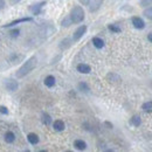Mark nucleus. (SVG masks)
Here are the masks:
<instances>
[{
  "label": "nucleus",
  "mask_w": 152,
  "mask_h": 152,
  "mask_svg": "<svg viewBox=\"0 0 152 152\" xmlns=\"http://www.w3.org/2000/svg\"><path fill=\"white\" fill-rule=\"evenodd\" d=\"M93 45L95 46V48H97V49H102L104 47V41H103V39L95 37V38H93Z\"/></svg>",
  "instance_id": "18"
},
{
  "label": "nucleus",
  "mask_w": 152,
  "mask_h": 152,
  "mask_svg": "<svg viewBox=\"0 0 152 152\" xmlns=\"http://www.w3.org/2000/svg\"><path fill=\"white\" fill-rule=\"evenodd\" d=\"M108 78L110 80V82H119V81H121V78L117 75H115V74H109V75H108Z\"/></svg>",
  "instance_id": "26"
},
{
  "label": "nucleus",
  "mask_w": 152,
  "mask_h": 152,
  "mask_svg": "<svg viewBox=\"0 0 152 152\" xmlns=\"http://www.w3.org/2000/svg\"><path fill=\"white\" fill-rule=\"evenodd\" d=\"M77 89L83 94H89V91H90V88L86 82H80L77 84Z\"/></svg>",
  "instance_id": "17"
},
{
  "label": "nucleus",
  "mask_w": 152,
  "mask_h": 152,
  "mask_svg": "<svg viewBox=\"0 0 152 152\" xmlns=\"http://www.w3.org/2000/svg\"><path fill=\"white\" fill-rule=\"evenodd\" d=\"M0 114L8 115V109H7L5 105H0Z\"/></svg>",
  "instance_id": "27"
},
{
  "label": "nucleus",
  "mask_w": 152,
  "mask_h": 152,
  "mask_svg": "<svg viewBox=\"0 0 152 152\" xmlns=\"http://www.w3.org/2000/svg\"><path fill=\"white\" fill-rule=\"evenodd\" d=\"M72 42H73V39H64V40H62L61 42H60V45H58V47H60V49H62V50H64V49H67V48H69L70 46H72Z\"/></svg>",
  "instance_id": "16"
},
{
  "label": "nucleus",
  "mask_w": 152,
  "mask_h": 152,
  "mask_svg": "<svg viewBox=\"0 0 152 152\" xmlns=\"http://www.w3.org/2000/svg\"><path fill=\"white\" fill-rule=\"evenodd\" d=\"M4 139H5V142L7 144H12V143L15 142V134H14V132H12V131H7V132H5V134H4Z\"/></svg>",
  "instance_id": "14"
},
{
  "label": "nucleus",
  "mask_w": 152,
  "mask_h": 152,
  "mask_svg": "<svg viewBox=\"0 0 152 152\" xmlns=\"http://www.w3.org/2000/svg\"><path fill=\"white\" fill-rule=\"evenodd\" d=\"M86 33H87V26H86V25L80 26L78 28H76V31L74 32V34H73V41H74V42L80 41L81 39L83 38V35H84Z\"/></svg>",
  "instance_id": "3"
},
{
  "label": "nucleus",
  "mask_w": 152,
  "mask_h": 152,
  "mask_svg": "<svg viewBox=\"0 0 152 152\" xmlns=\"http://www.w3.org/2000/svg\"><path fill=\"white\" fill-rule=\"evenodd\" d=\"M142 109H143V111H145V113H152V101H148V102L143 103Z\"/></svg>",
  "instance_id": "20"
},
{
  "label": "nucleus",
  "mask_w": 152,
  "mask_h": 152,
  "mask_svg": "<svg viewBox=\"0 0 152 152\" xmlns=\"http://www.w3.org/2000/svg\"><path fill=\"white\" fill-rule=\"evenodd\" d=\"M27 140H28V143L31 145H37V144H39V142H40V138H39V136L37 133L31 132L28 133V136H27Z\"/></svg>",
  "instance_id": "11"
},
{
  "label": "nucleus",
  "mask_w": 152,
  "mask_h": 152,
  "mask_svg": "<svg viewBox=\"0 0 152 152\" xmlns=\"http://www.w3.org/2000/svg\"><path fill=\"white\" fill-rule=\"evenodd\" d=\"M104 124H105V125H107V126H108L109 129H113V128H114V125H113V124H111L110 122H105Z\"/></svg>",
  "instance_id": "30"
},
{
  "label": "nucleus",
  "mask_w": 152,
  "mask_h": 152,
  "mask_svg": "<svg viewBox=\"0 0 152 152\" xmlns=\"http://www.w3.org/2000/svg\"><path fill=\"white\" fill-rule=\"evenodd\" d=\"M103 1H104V0H93V1H90V4L88 5V6H89V11H90L91 13L98 11V10L101 8Z\"/></svg>",
  "instance_id": "7"
},
{
  "label": "nucleus",
  "mask_w": 152,
  "mask_h": 152,
  "mask_svg": "<svg viewBox=\"0 0 152 152\" xmlns=\"http://www.w3.org/2000/svg\"><path fill=\"white\" fill-rule=\"evenodd\" d=\"M41 121H42V123H43L45 125H47V126L52 125V122H53L50 115L47 114V113H42V115H41Z\"/></svg>",
  "instance_id": "15"
},
{
  "label": "nucleus",
  "mask_w": 152,
  "mask_h": 152,
  "mask_svg": "<svg viewBox=\"0 0 152 152\" xmlns=\"http://www.w3.org/2000/svg\"><path fill=\"white\" fill-rule=\"evenodd\" d=\"M13 1H19V0H13Z\"/></svg>",
  "instance_id": "33"
},
{
  "label": "nucleus",
  "mask_w": 152,
  "mask_h": 152,
  "mask_svg": "<svg viewBox=\"0 0 152 152\" xmlns=\"http://www.w3.org/2000/svg\"><path fill=\"white\" fill-rule=\"evenodd\" d=\"M69 17H70L73 23H81L84 20V17H86L84 10L81 6H74L73 10L70 11Z\"/></svg>",
  "instance_id": "2"
},
{
  "label": "nucleus",
  "mask_w": 152,
  "mask_h": 152,
  "mask_svg": "<svg viewBox=\"0 0 152 152\" xmlns=\"http://www.w3.org/2000/svg\"><path fill=\"white\" fill-rule=\"evenodd\" d=\"M148 40L152 43V32L151 33H149V35H148Z\"/></svg>",
  "instance_id": "32"
},
{
  "label": "nucleus",
  "mask_w": 152,
  "mask_h": 152,
  "mask_svg": "<svg viewBox=\"0 0 152 152\" xmlns=\"http://www.w3.org/2000/svg\"><path fill=\"white\" fill-rule=\"evenodd\" d=\"M139 4H140V6H142V7H144V8H145V7L151 6L152 0H140V2H139Z\"/></svg>",
  "instance_id": "24"
},
{
  "label": "nucleus",
  "mask_w": 152,
  "mask_h": 152,
  "mask_svg": "<svg viewBox=\"0 0 152 152\" xmlns=\"http://www.w3.org/2000/svg\"><path fill=\"white\" fill-rule=\"evenodd\" d=\"M76 69H77V72L81 73V74H89V73L91 72L90 66L87 64V63H80V64H77Z\"/></svg>",
  "instance_id": "9"
},
{
  "label": "nucleus",
  "mask_w": 152,
  "mask_h": 152,
  "mask_svg": "<svg viewBox=\"0 0 152 152\" xmlns=\"http://www.w3.org/2000/svg\"><path fill=\"white\" fill-rule=\"evenodd\" d=\"M5 88H6L8 91L13 93V91H17V90H18L19 84H18V82H17L15 80H13V78H7V80L5 81Z\"/></svg>",
  "instance_id": "4"
},
{
  "label": "nucleus",
  "mask_w": 152,
  "mask_h": 152,
  "mask_svg": "<svg viewBox=\"0 0 152 152\" xmlns=\"http://www.w3.org/2000/svg\"><path fill=\"white\" fill-rule=\"evenodd\" d=\"M143 15H144L146 19H149L152 21V7H145V10H144V12H143Z\"/></svg>",
  "instance_id": "22"
},
{
  "label": "nucleus",
  "mask_w": 152,
  "mask_h": 152,
  "mask_svg": "<svg viewBox=\"0 0 152 152\" xmlns=\"http://www.w3.org/2000/svg\"><path fill=\"white\" fill-rule=\"evenodd\" d=\"M83 126H84V129H86L87 131H91V128H90V125H88V123H84Z\"/></svg>",
  "instance_id": "29"
},
{
  "label": "nucleus",
  "mask_w": 152,
  "mask_h": 152,
  "mask_svg": "<svg viewBox=\"0 0 152 152\" xmlns=\"http://www.w3.org/2000/svg\"><path fill=\"white\" fill-rule=\"evenodd\" d=\"M29 21H33V18H31V17H27V18H20V19L13 20L12 22H10V23H7V25H4V26H2V28H8V27L15 26V25H18V23H22V22H29Z\"/></svg>",
  "instance_id": "6"
},
{
  "label": "nucleus",
  "mask_w": 152,
  "mask_h": 152,
  "mask_svg": "<svg viewBox=\"0 0 152 152\" xmlns=\"http://www.w3.org/2000/svg\"><path fill=\"white\" fill-rule=\"evenodd\" d=\"M46 4H47V1H41V2H38V4L33 5V6L31 7V12H32L33 14L38 15V14L41 13V10H42V7H43Z\"/></svg>",
  "instance_id": "8"
},
{
  "label": "nucleus",
  "mask_w": 152,
  "mask_h": 152,
  "mask_svg": "<svg viewBox=\"0 0 152 152\" xmlns=\"http://www.w3.org/2000/svg\"><path fill=\"white\" fill-rule=\"evenodd\" d=\"M61 25L63 26V27H69L70 25H73V22H72V19H70V17L68 15V17H66L64 19L61 21Z\"/></svg>",
  "instance_id": "23"
},
{
  "label": "nucleus",
  "mask_w": 152,
  "mask_h": 152,
  "mask_svg": "<svg viewBox=\"0 0 152 152\" xmlns=\"http://www.w3.org/2000/svg\"><path fill=\"white\" fill-rule=\"evenodd\" d=\"M78 1H80L83 6H88V5L90 4V1H91V0H78Z\"/></svg>",
  "instance_id": "28"
},
{
  "label": "nucleus",
  "mask_w": 152,
  "mask_h": 152,
  "mask_svg": "<svg viewBox=\"0 0 152 152\" xmlns=\"http://www.w3.org/2000/svg\"><path fill=\"white\" fill-rule=\"evenodd\" d=\"M20 34V29H12L11 32H10V37L13 39L18 38Z\"/></svg>",
  "instance_id": "25"
},
{
  "label": "nucleus",
  "mask_w": 152,
  "mask_h": 152,
  "mask_svg": "<svg viewBox=\"0 0 152 152\" xmlns=\"http://www.w3.org/2000/svg\"><path fill=\"white\" fill-rule=\"evenodd\" d=\"M53 129H54L56 132H61V131H63V130L66 129V124H64L63 121L56 119L55 122H53Z\"/></svg>",
  "instance_id": "10"
},
{
  "label": "nucleus",
  "mask_w": 152,
  "mask_h": 152,
  "mask_svg": "<svg viewBox=\"0 0 152 152\" xmlns=\"http://www.w3.org/2000/svg\"><path fill=\"white\" fill-rule=\"evenodd\" d=\"M37 63H38V60L35 56L29 57L21 67L19 68V70L17 72V76L18 77H23V76L28 75L31 72H33V69L37 67Z\"/></svg>",
  "instance_id": "1"
},
{
  "label": "nucleus",
  "mask_w": 152,
  "mask_h": 152,
  "mask_svg": "<svg viewBox=\"0 0 152 152\" xmlns=\"http://www.w3.org/2000/svg\"><path fill=\"white\" fill-rule=\"evenodd\" d=\"M131 22H132V26L136 29H144L145 28V21L140 17H132Z\"/></svg>",
  "instance_id": "5"
},
{
  "label": "nucleus",
  "mask_w": 152,
  "mask_h": 152,
  "mask_svg": "<svg viewBox=\"0 0 152 152\" xmlns=\"http://www.w3.org/2000/svg\"><path fill=\"white\" fill-rule=\"evenodd\" d=\"M130 124L134 126V128H138L140 124H142V119H140V117L138 116V115H134L131 117V119H130Z\"/></svg>",
  "instance_id": "19"
},
{
  "label": "nucleus",
  "mask_w": 152,
  "mask_h": 152,
  "mask_svg": "<svg viewBox=\"0 0 152 152\" xmlns=\"http://www.w3.org/2000/svg\"><path fill=\"white\" fill-rule=\"evenodd\" d=\"M74 148L78 151H83L87 149V143L83 139H76L74 142Z\"/></svg>",
  "instance_id": "13"
},
{
  "label": "nucleus",
  "mask_w": 152,
  "mask_h": 152,
  "mask_svg": "<svg viewBox=\"0 0 152 152\" xmlns=\"http://www.w3.org/2000/svg\"><path fill=\"white\" fill-rule=\"evenodd\" d=\"M108 29L111 32V33H121V27L118 25H115V23H110L108 25Z\"/></svg>",
  "instance_id": "21"
},
{
  "label": "nucleus",
  "mask_w": 152,
  "mask_h": 152,
  "mask_svg": "<svg viewBox=\"0 0 152 152\" xmlns=\"http://www.w3.org/2000/svg\"><path fill=\"white\" fill-rule=\"evenodd\" d=\"M43 83H45L46 87L53 88V87L55 86V83H56V80H55V77L53 75H48V76H46V78L43 80Z\"/></svg>",
  "instance_id": "12"
},
{
  "label": "nucleus",
  "mask_w": 152,
  "mask_h": 152,
  "mask_svg": "<svg viewBox=\"0 0 152 152\" xmlns=\"http://www.w3.org/2000/svg\"><path fill=\"white\" fill-rule=\"evenodd\" d=\"M4 7H5V1H4V0H0V11H1Z\"/></svg>",
  "instance_id": "31"
}]
</instances>
